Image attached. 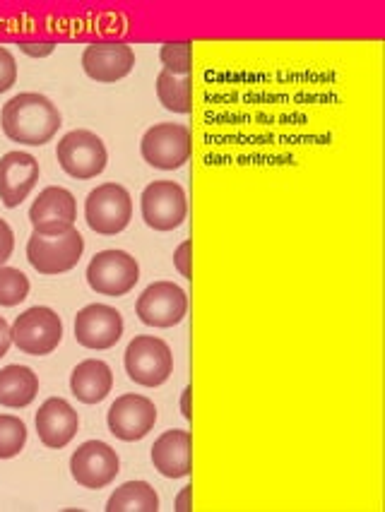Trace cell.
<instances>
[{
  "label": "cell",
  "instance_id": "32",
  "mask_svg": "<svg viewBox=\"0 0 385 512\" xmlns=\"http://www.w3.org/2000/svg\"><path fill=\"white\" fill-rule=\"evenodd\" d=\"M188 496H191V486L183 488V493L179 498V508H176V510H191V505H188Z\"/></svg>",
  "mask_w": 385,
  "mask_h": 512
},
{
  "label": "cell",
  "instance_id": "14",
  "mask_svg": "<svg viewBox=\"0 0 385 512\" xmlns=\"http://www.w3.org/2000/svg\"><path fill=\"white\" fill-rule=\"evenodd\" d=\"M75 219L77 205L73 193L56 186L41 190L32 210H29V222L39 234H63V231L73 229Z\"/></svg>",
  "mask_w": 385,
  "mask_h": 512
},
{
  "label": "cell",
  "instance_id": "22",
  "mask_svg": "<svg viewBox=\"0 0 385 512\" xmlns=\"http://www.w3.org/2000/svg\"><path fill=\"white\" fill-rule=\"evenodd\" d=\"M157 97L167 111H174V113L193 111V85L188 77L171 75L167 70H162L157 77Z\"/></svg>",
  "mask_w": 385,
  "mask_h": 512
},
{
  "label": "cell",
  "instance_id": "21",
  "mask_svg": "<svg viewBox=\"0 0 385 512\" xmlns=\"http://www.w3.org/2000/svg\"><path fill=\"white\" fill-rule=\"evenodd\" d=\"M109 512H157L159 498L147 481H128L106 503Z\"/></svg>",
  "mask_w": 385,
  "mask_h": 512
},
{
  "label": "cell",
  "instance_id": "29",
  "mask_svg": "<svg viewBox=\"0 0 385 512\" xmlns=\"http://www.w3.org/2000/svg\"><path fill=\"white\" fill-rule=\"evenodd\" d=\"M10 344H13V335H10V325L5 323V318L0 315V359L8 354Z\"/></svg>",
  "mask_w": 385,
  "mask_h": 512
},
{
  "label": "cell",
  "instance_id": "5",
  "mask_svg": "<svg viewBox=\"0 0 385 512\" xmlns=\"http://www.w3.org/2000/svg\"><path fill=\"white\" fill-rule=\"evenodd\" d=\"M142 159L154 169L174 171L191 159V130L179 123H159L145 133L140 142Z\"/></svg>",
  "mask_w": 385,
  "mask_h": 512
},
{
  "label": "cell",
  "instance_id": "20",
  "mask_svg": "<svg viewBox=\"0 0 385 512\" xmlns=\"http://www.w3.org/2000/svg\"><path fill=\"white\" fill-rule=\"evenodd\" d=\"M39 392V378L27 366H5L0 371V404L8 409H22L34 402Z\"/></svg>",
  "mask_w": 385,
  "mask_h": 512
},
{
  "label": "cell",
  "instance_id": "30",
  "mask_svg": "<svg viewBox=\"0 0 385 512\" xmlns=\"http://www.w3.org/2000/svg\"><path fill=\"white\" fill-rule=\"evenodd\" d=\"M22 51H25L27 56H49V53L53 51V44H41L39 49H32L29 44H22Z\"/></svg>",
  "mask_w": 385,
  "mask_h": 512
},
{
  "label": "cell",
  "instance_id": "26",
  "mask_svg": "<svg viewBox=\"0 0 385 512\" xmlns=\"http://www.w3.org/2000/svg\"><path fill=\"white\" fill-rule=\"evenodd\" d=\"M17 80V63L15 56L5 46H0V94L8 92Z\"/></svg>",
  "mask_w": 385,
  "mask_h": 512
},
{
  "label": "cell",
  "instance_id": "2",
  "mask_svg": "<svg viewBox=\"0 0 385 512\" xmlns=\"http://www.w3.org/2000/svg\"><path fill=\"white\" fill-rule=\"evenodd\" d=\"M85 241H82L80 231L68 229L63 234H39L34 231L27 243V258L29 265L41 275H63L70 272L80 263Z\"/></svg>",
  "mask_w": 385,
  "mask_h": 512
},
{
  "label": "cell",
  "instance_id": "12",
  "mask_svg": "<svg viewBox=\"0 0 385 512\" xmlns=\"http://www.w3.org/2000/svg\"><path fill=\"white\" fill-rule=\"evenodd\" d=\"M123 337V318L116 308L92 303L75 315V339L85 349H111Z\"/></svg>",
  "mask_w": 385,
  "mask_h": 512
},
{
  "label": "cell",
  "instance_id": "1",
  "mask_svg": "<svg viewBox=\"0 0 385 512\" xmlns=\"http://www.w3.org/2000/svg\"><path fill=\"white\" fill-rule=\"evenodd\" d=\"M61 128V113L44 94H17L3 109V133L20 145H46Z\"/></svg>",
  "mask_w": 385,
  "mask_h": 512
},
{
  "label": "cell",
  "instance_id": "11",
  "mask_svg": "<svg viewBox=\"0 0 385 512\" xmlns=\"http://www.w3.org/2000/svg\"><path fill=\"white\" fill-rule=\"evenodd\" d=\"M188 296L174 282H157L142 291L138 318L150 327H174L186 318Z\"/></svg>",
  "mask_w": 385,
  "mask_h": 512
},
{
  "label": "cell",
  "instance_id": "9",
  "mask_svg": "<svg viewBox=\"0 0 385 512\" xmlns=\"http://www.w3.org/2000/svg\"><path fill=\"white\" fill-rule=\"evenodd\" d=\"M142 219L154 231H171L183 224L188 212L186 193L174 181H154L142 193Z\"/></svg>",
  "mask_w": 385,
  "mask_h": 512
},
{
  "label": "cell",
  "instance_id": "8",
  "mask_svg": "<svg viewBox=\"0 0 385 512\" xmlns=\"http://www.w3.org/2000/svg\"><path fill=\"white\" fill-rule=\"evenodd\" d=\"M140 267L123 250H102L87 267V282L102 296H126L138 284Z\"/></svg>",
  "mask_w": 385,
  "mask_h": 512
},
{
  "label": "cell",
  "instance_id": "27",
  "mask_svg": "<svg viewBox=\"0 0 385 512\" xmlns=\"http://www.w3.org/2000/svg\"><path fill=\"white\" fill-rule=\"evenodd\" d=\"M13 248H15L13 229H10L5 219H0V267L8 263V258L13 255Z\"/></svg>",
  "mask_w": 385,
  "mask_h": 512
},
{
  "label": "cell",
  "instance_id": "17",
  "mask_svg": "<svg viewBox=\"0 0 385 512\" xmlns=\"http://www.w3.org/2000/svg\"><path fill=\"white\" fill-rule=\"evenodd\" d=\"M135 65V53L126 44H92L82 53V68L97 82L123 80Z\"/></svg>",
  "mask_w": 385,
  "mask_h": 512
},
{
  "label": "cell",
  "instance_id": "4",
  "mask_svg": "<svg viewBox=\"0 0 385 512\" xmlns=\"http://www.w3.org/2000/svg\"><path fill=\"white\" fill-rule=\"evenodd\" d=\"M10 335H13V344L22 354L46 356L61 344L63 323L51 308L34 306L15 320V325L10 327Z\"/></svg>",
  "mask_w": 385,
  "mask_h": 512
},
{
  "label": "cell",
  "instance_id": "3",
  "mask_svg": "<svg viewBox=\"0 0 385 512\" xmlns=\"http://www.w3.org/2000/svg\"><path fill=\"white\" fill-rule=\"evenodd\" d=\"M126 371L133 383L142 388H157L167 383L174 371V356L167 342L157 337H135L126 349Z\"/></svg>",
  "mask_w": 385,
  "mask_h": 512
},
{
  "label": "cell",
  "instance_id": "24",
  "mask_svg": "<svg viewBox=\"0 0 385 512\" xmlns=\"http://www.w3.org/2000/svg\"><path fill=\"white\" fill-rule=\"evenodd\" d=\"M159 58H162L167 73L188 77L193 70V44L191 41H171L162 46Z\"/></svg>",
  "mask_w": 385,
  "mask_h": 512
},
{
  "label": "cell",
  "instance_id": "13",
  "mask_svg": "<svg viewBox=\"0 0 385 512\" xmlns=\"http://www.w3.org/2000/svg\"><path fill=\"white\" fill-rule=\"evenodd\" d=\"M106 421H109V431L116 438L133 443V440L145 438L157 424V409L147 397L123 395L111 404Z\"/></svg>",
  "mask_w": 385,
  "mask_h": 512
},
{
  "label": "cell",
  "instance_id": "28",
  "mask_svg": "<svg viewBox=\"0 0 385 512\" xmlns=\"http://www.w3.org/2000/svg\"><path fill=\"white\" fill-rule=\"evenodd\" d=\"M191 250H193V243L191 241H183L179 250L174 253V265L176 270L181 272V277L186 279H193L191 277Z\"/></svg>",
  "mask_w": 385,
  "mask_h": 512
},
{
  "label": "cell",
  "instance_id": "31",
  "mask_svg": "<svg viewBox=\"0 0 385 512\" xmlns=\"http://www.w3.org/2000/svg\"><path fill=\"white\" fill-rule=\"evenodd\" d=\"M191 388H186V390H183V400H181V407H183V416H186V419L188 421H191L193 419V414H191V404H188V402H191Z\"/></svg>",
  "mask_w": 385,
  "mask_h": 512
},
{
  "label": "cell",
  "instance_id": "25",
  "mask_svg": "<svg viewBox=\"0 0 385 512\" xmlns=\"http://www.w3.org/2000/svg\"><path fill=\"white\" fill-rule=\"evenodd\" d=\"M29 294V279L15 267H0V306L13 308Z\"/></svg>",
  "mask_w": 385,
  "mask_h": 512
},
{
  "label": "cell",
  "instance_id": "6",
  "mask_svg": "<svg viewBox=\"0 0 385 512\" xmlns=\"http://www.w3.org/2000/svg\"><path fill=\"white\" fill-rule=\"evenodd\" d=\"M85 217L92 231L102 236H114L130 224L133 217V202L128 190L118 183H104L87 195Z\"/></svg>",
  "mask_w": 385,
  "mask_h": 512
},
{
  "label": "cell",
  "instance_id": "15",
  "mask_svg": "<svg viewBox=\"0 0 385 512\" xmlns=\"http://www.w3.org/2000/svg\"><path fill=\"white\" fill-rule=\"evenodd\" d=\"M39 181V162L27 152H8L0 159V200L5 207L22 205Z\"/></svg>",
  "mask_w": 385,
  "mask_h": 512
},
{
  "label": "cell",
  "instance_id": "19",
  "mask_svg": "<svg viewBox=\"0 0 385 512\" xmlns=\"http://www.w3.org/2000/svg\"><path fill=\"white\" fill-rule=\"evenodd\" d=\"M111 385H114V375L104 361L90 359L77 363V368L70 375V390L80 402L99 404L109 397Z\"/></svg>",
  "mask_w": 385,
  "mask_h": 512
},
{
  "label": "cell",
  "instance_id": "7",
  "mask_svg": "<svg viewBox=\"0 0 385 512\" xmlns=\"http://www.w3.org/2000/svg\"><path fill=\"white\" fill-rule=\"evenodd\" d=\"M56 157L65 174L77 181H87V178L102 174L109 154H106L104 142L90 130H73L58 142Z\"/></svg>",
  "mask_w": 385,
  "mask_h": 512
},
{
  "label": "cell",
  "instance_id": "18",
  "mask_svg": "<svg viewBox=\"0 0 385 512\" xmlns=\"http://www.w3.org/2000/svg\"><path fill=\"white\" fill-rule=\"evenodd\" d=\"M191 433L167 431L152 445V464L167 479H183L191 474Z\"/></svg>",
  "mask_w": 385,
  "mask_h": 512
},
{
  "label": "cell",
  "instance_id": "16",
  "mask_svg": "<svg viewBox=\"0 0 385 512\" xmlns=\"http://www.w3.org/2000/svg\"><path fill=\"white\" fill-rule=\"evenodd\" d=\"M77 426V412L61 397H51L39 407L37 412V433L41 443L51 450H61L70 440L75 438Z\"/></svg>",
  "mask_w": 385,
  "mask_h": 512
},
{
  "label": "cell",
  "instance_id": "23",
  "mask_svg": "<svg viewBox=\"0 0 385 512\" xmlns=\"http://www.w3.org/2000/svg\"><path fill=\"white\" fill-rule=\"evenodd\" d=\"M27 443V428L13 414H0V460L20 455Z\"/></svg>",
  "mask_w": 385,
  "mask_h": 512
},
{
  "label": "cell",
  "instance_id": "10",
  "mask_svg": "<svg viewBox=\"0 0 385 512\" xmlns=\"http://www.w3.org/2000/svg\"><path fill=\"white\" fill-rule=\"evenodd\" d=\"M118 467L121 464H118L116 450L102 440H87L70 457V474L85 488L109 486L116 479Z\"/></svg>",
  "mask_w": 385,
  "mask_h": 512
}]
</instances>
